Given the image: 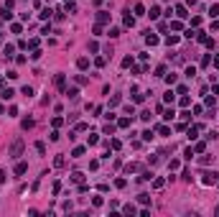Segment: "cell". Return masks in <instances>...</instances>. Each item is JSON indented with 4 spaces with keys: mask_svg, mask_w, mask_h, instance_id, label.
I'll return each instance as SVG.
<instances>
[{
    "mask_svg": "<svg viewBox=\"0 0 219 217\" xmlns=\"http://www.w3.org/2000/svg\"><path fill=\"white\" fill-rule=\"evenodd\" d=\"M20 153H23V140H20V138H15V140L10 143V151H8V156H13V159H18Z\"/></svg>",
    "mask_w": 219,
    "mask_h": 217,
    "instance_id": "1",
    "label": "cell"
},
{
    "mask_svg": "<svg viewBox=\"0 0 219 217\" xmlns=\"http://www.w3.org/2000/svg\"><path fill=\"white\" fill-rule=\"evenodd\" d=\"M217 181H219V179H217L214 171H204V174H201V184H204V186H212V184H217Z\"/></svg>",
    "mask_w": 219,
    "mask_h": 217,
    "instance_id": "2",
    "label": "cell"
},
{
    "mask_svg": "<svg viewBox=\"0 0 219 217\" xmlns=\"http://www.w3.org/2000/svg\"><path fill=\"white\" fill-rule=\"evenodd\" d=\"M25 171H28V164H25V161H18V164H15V176H23Z\"/></svg>",
    "mask_w": 219,
    "mask_h": 217,
    "instance_id": "3",
    "label": "cell"
},
{
    "mask_svg": "<svg viewBox=\"0 0 219 217\" xmlns=\"http://www.w3.org/2000/svg\"><path fill=\"white\" fill-rule=\"evenodd\" d=\"M107 20H110V13H107V10H100V13H97V23H107Z\"/></svg>",
    "mask_w": 219,
    "mask_h": 217,
    "instance_id": "4",
    "label": "cell"
},
{
    "mask_svg": "<svg viewBox=\"0 0 219 217\" xmlns=\"http://www.w3.org/2000/svg\"><path fill=\"white\" fill-rule=\"evenodd\" d=\"M145 44H148V46H156V44H158V36L148 31V36H145Z\"/></svg>",
    "mask_w": 219,
    "mask_h": 217,
    "instance_id": "5",
    "label": "cell"
},
{
    "mask_svg": "<svg viewBox=\"0 0 219 217\" xmlns=\"http://www.w3.org/2000/svg\"><path fill=\"white\" fill-rule=\"evenodd\" d=\"M132 10H135V15H138V18H140V15H145V5H143V3H135V8H132Z\"/></svg>",
    "mask_w": 219,
    "mask_h": 217,
    "instance_id": "6",
    "label": "cell"
},
{
    "mask_svg": "<svg viewBox=\"0 0 219 217\" xmlns=\"http://www.w3.org/2000/svg\"><path fill=\"white\" fill-rule=\"evenodd\" d=\"M125 26H127V28H132V26H135V15H130V10L125 13Z\"/></svg>",
    "mask_w": 219,
    "mask_h": 217,
    "instance_id": "7",
    "label": "cell"
},
{
    "mask_svg": "<svg viewBox=\"0 0 219 217\" xmlns=\"http://www.w3.org/2000/svg\"><path fill=\"white\" fill-rule=\"evenodd\" d=\"M145 15H150V18L156 20L158 15H161V8H158V5H153V8H150V13H145Z\"/></svg>",
    "mask_w": 219,
    "mask_h": 217,
    "instance_id": "8",
    "label": "cell"
},
{
    "mask_svg": "<svg viewBox=\"0 0 219 217\" xmlns=\"http://www.w3.org/2000/svg\"><path fill=\"white\" fill-rule=\"evenodd\" d=\"M76 66H79V69H87V66H89V59H87V56L76 59Z\"/></svg>",
    "mask_w": 219,
    "mask_h": 217,
    "instance_id": "9",
    "label": "cell"
},
{
    "mask_svg": "<svg viewBox=\"0 0 219 217\" xmlns=\"http://www.w3.org/2000/svg\"><path fill=\"white\" fill-rule=\"evenodd\" d=\"M176 15H178V18H186V15H188L186 5H178V8H176Z\"/></svg>",
    "mask_w": 219,
    "mask_h": 217,
    "instance_id": "10",
    "label": "cell"
},
{
    "mask_svg": "<svg viewBox=\"0 0 219 217\" xmlns=\"http://www.w3.org/2000/svg\"><path fill=\"white\" fill-rule=\"evenodd\" d=\"M204 151H207V143H204V140H199V143L194 146V153H204Z\"/></svg>",
    "mask_w": 219,
    "mask_h": 217,
    "instance_id": "11",
    "label": "cell"
},
{
    "mask_svg": "<svg viewBox=\"0 0 219 217\" xmlns=\"http://www.w3.org/2000/svg\"><path fill=\"white\" fill-rule=\"evenodd\" d=\"M130 123H132V118H120L117 125H120V128H130Z\"/></svg>",
    "mask_w": 219,
    "mask_h": 217,
    "instance_id": "12",
    "label": "cell"
},
{
    "mask_svg": "<svg viewBox=\"0 0 219 217\" xmlns=\"http://www.w3.org/2000/svg\"><path fill=\"white\" fill-rule=\"evenodd\" d=\"M13 13H8V8H0V20H10Z\"/></svg>",
    "mask_w": 219,
    "mask_h": 217,
    "instance_id": "13",
    "label": "cell"
},
{
    "mask_svg": "<svg viewBox=\"0 0 219 217\" xmlns=\"http://www.w3.org/2000/svg\"><path fill=\"white\" fill-rule=\"evenodd\" d=\"M13 97H15V92H13L10 87H8V89H3V100H13Z\"/></svg>",
    "mask_w": 219,
    "mask_h": 217,
    "instance_id": "14",
    "label": "cell"
},
{
    "mask_svg": "<svg viewBox=\"0 0 219 217\" xmlns=\"http://www.w3.org/2000/svg\"><path fill=\"white\" fill-rule=\"evenodd\" d=\"M66 97H71V100H76V97H79V89H76V87L66 89Z\"/></svg>",
    "mask_w": 219,
    "mask_h": 217,
    "instance_id": "15",
    "label": "cell"
},
{
    "mask_svg": "<svg viewBox=\"0 0 219 217\" xmlns=\"http://www.w3.org/2000/svg\"><path fill=\"white\" fill-rule=\"evenodd\" d=\"M71 156H74V159H79V156H84V146H76L74 151H71Z\"/></svg>",
    "mask_w": 219,
    "mask_h": 217,
    "instance_id": "16",
    "label": "cell"
},
{
    "mask_svg": "<svg viewBox=\"0 0 219 217\" xmlns=\"http://www.w3.org/2000/svg\"><path fill=\"white\" fill-rule=\"evenodd\" d=\"M54 84H56L59 89H64V74H56V79H54Z\"/></svg>",
    "mask_w": 219,
    "mask_h": 217,
    "instance_id": "17",
    "label": "cell"
},
{
    "mask_svg": "<svg viewBox=\"0 0 219 217\" xmlns=\"http://www.w3.org/2000/svg\"><path fill=\"white\" fill-rule=\"evenodd\" d=\"M158 133L161 135H171V128L168 125H158Z\"/></svg>",
    "mask_w": 219,
    "mask_h": 217,
    "instance_id": "18",
    "label": "cell"
},
{
    "mask_svg": "<svg viewBox=\"0 0 219 217\" xmlns=\"http://www.w3.org/2000/svg\"><path fill=\"white\" fill-rule=\"evenodd\" d=\"M138 202L140 204H148L150 202V194H138Z\"/></svg>",
    "mask_w": 219,
    "mask_h": 217,
    "instance_id": "19",
    "label": "cell"
},
{
    "mask_svg": "<svg viewBox=\"0 0 219 217\" xmlns=\"http://www.w3.org/2000/svg\"><path fill=\"white\" fill-rule=\"evenodd\" d=\"M122 212H125V215H135V207H132V204H125V207H122Z\"/></svg>",
    "mask_w": 219,
    "mask_h": 217,
    "instance_id": "20",
    "label": "cell"
},
{
    "mask_svg": "<svg viewBox=\"0 0 219 217\" xmlns=\"http://www.w3.org/2000/svg\"><path fill=\"white\" fill-rule=\"evenodd\" d=\"M23 95L31 100V97H33V87H28V84H25V87H23Z\"/></svg>",
    "mask_w": 219,
    "mask_h": 217,
    "instance_id": "21",
    "label": "cell"
},
{
    "mask_svg": "<svg viewBox=\"0 0 219 217\" xmlns=\"http://www.w3.org/2000/svg\"><path fill=\"white\" fill-rule=\"evenodd\" d=\"M166 44H168V46H176V44H178V36H168V38H166Z\"/></svg>",
    "mask_w": 219,
    "mask_h": 217,
    "instance_id": "22",
    "label": "cell"
},
{
    "mask_svg": "<svg viewBox=\"0 0 219 217\" xmlns=\"http://www.w3.org/2000/svg\"><path fill=\"white\" fill-rule=\"evenodd\" d=\"M51 13H54L51 8H44V10H41V18H44V20H46V18H51Z\"/></svg>",
    "mask_w": 219,
    "mask_h": 217,
    "instance_id": "23",
    "label": "cell"
},
{
    "mask_svg": "<svg viewBox=\"0 0 219 217\" xmlns=\"http://www.w3.org/2000/svg\"><path fill=\"white\" fill-rule=\"evenodd\" d=\"M209 15H212V18H217V15H219V5H212V8H209Z\"/></svg>",
    "mask_w": 219,
    "mask_h": 217,
    "instance_id": "24",
    "label": "cell"
},
{
    "mask_svg": "<svg viewBox=\"0 0 219 217\" xmlns=\"http://www.w3.org/2000/svg\"><path fill=\"white\" fill-rule=\"evenodd\" d=\"M54 166H56V169H61V166H64V156H56V159H54Z\"/></svg>",
    "mask_w": 219,
    "mask_h": 217,
    "instance_id": "25",
    "label": "cell"
},
{
    "mask_svg": "<svg viewBox=\"0 0 219 217\" xmlns=\"http://www.w3.org/2000/svg\"><path fill=\"white\" fill-rule=\"evenodd\" d=\"M183 159H188V161L194 159V148H186V151H183Z\"/></svg>",
    "mask_w": 219,
    "mask_h": 217,
    "instance_id": "26",
    "label": "cell"
},
{
    "mask_svg": "<svg viewBox=\"0 0 219 217\" xmlns=\"http://www.w3.org/2000/svg\"><path fill=\"white\" fill-rule=\"evenodd\" d=\"M163 184H166V181H163V179H153V189H161Z\"/></svg>",
    "mask_w": 219,
    "mask_h": 217,
    "instance_id": "27",
    "label": "cell"
},
{
    "mask_svg": "<svg viewBox=\"0 0 219 217\" xmlns=\"http://www.w3.org/2000/svg\"><path fill=\"white\" fill-rule=\"evenodd\" d=\"M36 151L41 153V156H44V153H46V146H44V143H41V140H38V143H36Z\"/></svg>",
    "mask_w": 219,
    "mask_h": 217,
    "instance_id": "28",
    "label": "cell"
},
{
    "mask_svg": "<svg viewBox=\"0 0 219 217\" xmlns=\"http://www.w3.org/2000/svg\"><path fill=\"white\" fill-rule=\"evenodd\" d=\"M140 120H145V123L150 120V110H143V113H140Z\"/></svg>",
    "mask_w": 219,
    "mask_h": 217,
    "instance_id": "29",
    "label": "cell"
},
{
    "mask_svg": "<svg viewBox=\"0 0 219 217\" xmlns=\"http://www.w3.org/2000/svg\"><path fill=\"white\" fill-rule=\"evenodd\" d=\"M176 79H178V77H176V74H173V72H171V74H168V77H166V82H168V84H176Z\"/></svg>",
    "mask_w": 219,
    "mask_h": 217,
    "instance_id": "30",
    "label": "cell"
},
{
    "mask_svg": "<svg viewBox=\"0 0 219 217\" xmlns=\"http://www.w3.org/2000/svg\"><path fill=\"white\" fill-rule=\"evenodd\" d=\"M3 56H5V59H10V56H13V46H5V51H3Z\"/></svg>",
    "mask_w": 219,
    "mask_h": 217,
    "instance_id": "31",
    "label": "cell"
},
{
    "mask_svg": "<svg viewBox=\"0 0 219 217\" xmlns=\"http://www.w3.org/2000/svg\"><path fill=\"white\" fill-rule=\"evenodd\" d=\"M173 97H176L173 92H166V95H163V102H173Z\"/></svg>",
    "mask_w": 219,
    "mask_h": 217,
    "instance_id": "32",
    "label": "cell"
},
{
    "mask_svg": "<svg viewBox=\"0 0 219 217\" xmlns=\"http://www.w3.org/2000/svg\"><path fill=\"white\" fill-rule=\"evenodd\" d=\"M81 179H84V174H79V171L71 174V181H81Z\"/></svg>",
    "mask_w": 219,
    "mask_h": 217,
    "instance_id": "33",
    "label": "cell"
},
{
    "mask_svg": "<svg viewBox=\"0 0 219 217\" xmlns=\"http://www.w3.org/2000/svg\"><path fill=\"white\" fill-rule=\"evenodd\" d=\"M28 128H33V120H31V118H25V120H23V130H28Z\"/></svg>",
    "mask_w": 219,
    "mask_h": 217,
    "instance_id": "34",
    "label": "cell"
},
{
    "mask_svg": "<svg viewBox=\"0 0 219 217\" xmlns=\"http://www.w3.org/2000/svg\"><path fill=\"white\" fill-rule=\"evenodd\" d=\"M122 66H125V69H127V66H132V56H125V59H122Z\"/></svg>",
    "mask_w": 219,
    "mask_h": 217,
    "instance_id": "35",
    "label": "cell"
},
{
    "mask_svg": "<svg viewBox=\"0 0 219 217\" xmlns=\"http://www.w3.org/2000/svg\"><path fill=\"white\" fill-rule=\"evenodd\" d=\"M92 33H94V36H102V26L97 23V26H94V28H92Z\"/></svg>",
    "mask_w": 219,
    "mask_h": 217,
    "instance_id": "36",
    "label": "cell"
},
{
    "mask_svg": "<svg viewBox=\"0 0 219 217\" xmlns=\"http://www.w3.org/2000/svg\"><path fill=\"white\" fill-rule=\"evenodd\" d=\"M194 74H196V69H194V66H188V69H186V77H188V79H194Z\"/></svg>",
    "mask_w": 219,
    "mask_h": 217,
    "instance_id": "37",
    "label": "cell"
},
{
    "mask_svg": "<svg viewBox=\"0 0 219 217\" xmlns=\"http://www.w3.org/2000/svg\"><path fill=\"white\" fill-rule=\"evenodd\" d=\"M105 61H107L105 56H97V59H94V64H97V66H105Z\"/></svg>",
    "mask_w": 219,
    "mask_h": 217,
    "instance_id": "38",
    "label": "cell"
},
{
    "mask_svg": "<svg viewBox=\"0 0 219 217\" xmlns=\"http://www.w3.org/2000/svg\"><path fill=\"white\" fill-rule=\"evenodd\" d=\"M110 148H115V151H117V148H120V140L112 138V140H110Z\"/></svg>",
    "mask_w": 219,
    "mask_h": 217,
    "instance_id": "39",
    "label": "cell"
},
{
    "mask_svg": "<svg viewBox=\"0 0 219 217\" xmlns=\"http://www.w3.org/2000/svg\"><path fill=\"white\" fill-rule=\"evenodd\" d=\"M168 169H171V171H173V169H178V161H176V159H171V161H168Z\"/></svg>",
    "mask_w": 219,
    "mask_h": 217,
    "instance_id": "40",
    "label": "cell"
},
{
    "mask_svg": "<svg viewBox=\"0 0 219 217\" xmlns=\"http://www.w3.org/2000/svg\"><path fill=\"white\" fill-rule=\"evenodd\" d=\"M181 176L186 179V181H191V179H194V176H191V171H188V169H183V174H181Z\"/></svg>",
    "mask_w": 219,
    "mask_h": 217,
    "instance_id": "41",
    "label": "cell"
},
{
    "mask_svg": "<svg viewBox=\"0 0 219 217\" xmlns=\"http://www.w3.org/2000/svg\"><path fill=\"white\" fill-rule=\"evenodd\" d=\"M115 133V125H105V135H112Z\"/></svg>",
    "mask_w": 219,
    "mask_h": 217,
    "instance_id": "42",
    "label": "cell"
},
{
    "mask_svg": "<svg viewBox=\"0 0 219 217\" xmlns=\"http://www.w3.org/2000/svg\"><path fill=\"white\" fill-rule=\"evenodd\" d=\"M143 140H153V130H145V133H143Z\"/></svg>",
    "mask_w": 219,
    "mask_h": 217,
    "instance_id": "43",
    "label": "cell"
},
{
    "mask_svg": "<svg viewBox=\"0 0 219 217\" xmlns=\"http://www.w3.org/2000/svg\"><path fill=\"white\" fill-rule=\"evenodd\" d=\"M3 181H5V171H3V169H0V184H3Z\"/></svg>",
    "mask_w": 219,
    "mask_h": 217,
    "instance_id": "44",
    "label": "cell"
},
{
    "mask_svg": "<svg viewBox=\"0 0 219 217\" xmlns=\"http://www.w3.org/2000/svg\"><path fill=\"white\" fill-rule=\"evenodd\" d=\"M214 66H217V69H219V56H214Z\"/></svg>",
    "mask_w": 219,
    "mask_h": 217,
    "instance_id": "45",
    "label": "cell"
},
{
    "mask_svg": "<svg viewBox=\"0 0 219 217\" xmlns=\"http://www.w3.org/2000/svg\"><path fill=\"white\" fill-rule=\"evenodd\" d=\"M0 44H3V36H0Z\"/></svg>",
    "mask_w": 219,
    "mask_h": 217,
    "instance_id": "46",
    "label": "cell"
}]
</instances>
